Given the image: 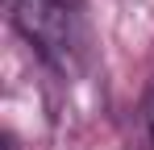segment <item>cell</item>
Returning <instances> with one entry per match:
<instances>
[{
    "instance_id": "1",
    "label": "cell",
    "mask_w": 154,
    "mask_h": 150,
    "mask_svg": "<svg viewBox=\"0 0 154 150\" xmlns=\"http://www.w3.org/2000/svg\"><path fill=\"white\" fill-rule=\"evenodd\" d=\"M146 121H150V138H154V92H150V100H146Z\"/></svg>"
}]
</instances>
